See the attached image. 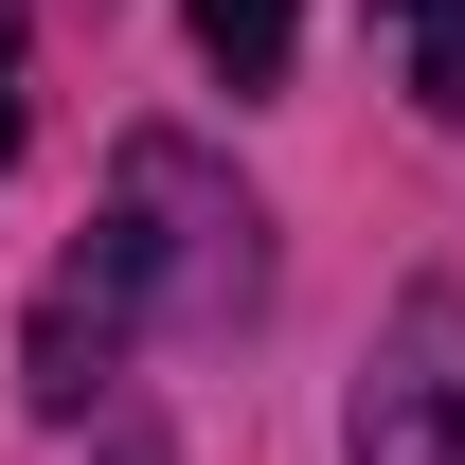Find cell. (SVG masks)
Masks as SVG:
<instances>
[{
  "instance_id": "cell-3",
  "label": "cell",
  "mask_w": 465,
  "mask_h": 465,
  "mask_svg": "<svg viewBox=\"0 0 465 465\" xmlns=\"http://www.w3.org/2000/svg\"><path fill=\"white\" fill-rule=\"evenodd\" d=\"M179 18H197V54H215L232 90H269V72L304 54V0H179Z\"/></svg>"
},
{
  "instance_id": "cell-5",
  "label": "cell",
  "mask_w": 465,
  "mask_h": 465,
  "mask_svg": "<svg viewBox=\"0 0 465 465\" xmlns=\"http://www.w3.org/2000/svg\"><path fill=\"white\" fill-rule=\"evenodd\" d=\"M0 162H18V18H0Z\"/></svg>"
},
{
  "instance_id": "cell-2",
  "label": "cell",
  "mask_w": 465,
  "mask_h": 465,
  "mask_svg": "<svg viewBox=\"0 0 465 465\" xmlns=\"http://www.w3.org/2000/svg\"><path fill=\"white\" fill-rule=\"evenodd\" d=\"M358 465H465V287H411L358 376Z\"/></svg>"
},
{
  "instance_id": "cell-6",
  "label": "cell",
  "mask_w": 465,
  "mask_h": 465,
  "mask_svg": "<svg viewBox=\"0 0 465 465\" xmlns=\"http://www.w3.org/2000/svg\"><path fill=\"white\" fill-rule=\"evenodd\" d=\"M108 465H179V448H162V430H125V448H108Z\"/></svg>"
},
{
  "instance_id": "cell-1",
  "label": "cell",
  "mask_w": 465,
  "mask_h": 465,
  "mask_svg": "<svg viewBox=\"0 0 465 465\" xmlns=\"http://www.w3.org/2000/svg\"><path fill=\"white\" fill-rule=\"evenodd\" d=\"M162 304H251V197H232L197 143H125L90 251L36 287V411H90V376H108Z\"/></svg>"
},
{
  "instance_id": "cell-4",
  "label": "cell",
  "mask_w": 465,
  "mask_h": 465,
  "mask_svg": "<svg viewBox=\"0 0 465 465\" xmlns=\"http://www.w3.org/2000/svg\"><path fill=\"white\" fill-rule=\"evenodd\" d=\"M394 36H411V108L465 125V0H394Z\"/></svg>"
}]
</instances>
